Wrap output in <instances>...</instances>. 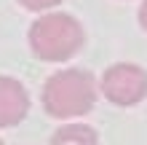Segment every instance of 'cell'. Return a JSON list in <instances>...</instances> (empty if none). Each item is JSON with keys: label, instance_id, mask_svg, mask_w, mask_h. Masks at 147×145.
Masks as SVG:
<instances>
[{"label": "cell", "instance_id": "6da1fadb", "mask_svg": "<svg viewBox=\"0 0 147 145\" xmlns=\"http://www.w3.org/2000/svg\"><path fill=\"white\" fill-rule=\"evenodd\" d=\"M96 78L88 70L67 67L54 73L43 86V108L54 118L86 116L96 102Z\"/></svg>", "mask_w": 147, "mask_h": 145}, {"label": "cell", "instance_id": "7a4b0ae2", "mask_svg": "<svg viewBox=\"0 0 147 145\" xmlns=\"http://www.w3.org/2000/svg\"><path fill=\"white\" fill-rule=\"evenodd\" d=\"M86 32L70 14H46L30 27V48L43 62H67L83 48Z\"/></svg>", "mask_w": 147, "mask_h": 145}, {"label": "cell", "instance_id": "3957f363", "mask_svg": "<svg viewBox=\"0 0 147 145\" xmlns=\"http://www.w3.org/2000/svg\"><path fill=\"white\" fill-rule=\"evenodd\" d=\"M99 89L112 105H120V108L136 105L147 97V73L139 65H131V62L112 65L102 75Z\"/></svg>", "mask_w": 147, "mask_h": 145}, {"label": "cell", "instance_id": "277c9868", "mask_svg": "<svg viewBox=\"0 0 147 145\" xmlns=\"http://www.w3.org/2000/svg\"><path fill=\"white\" fill-rule=\"evenodd\" d=\"M30 110V94L16 78L0 75V129L16 126Z\"/></svg>", "mask_w": 147, "mask_h": 145}, {"label": "cell", "instance_id": "5b68a950", "mask_svg": "<svg viewBox=\"0 0 147 145\" xmlns=\"http://www.w3.org/2000/svg\"><path fill=\"white\" fill-rule=\"evenodd\" d=\"M51 145H99V137L86 124H67L54 132Z\"/></svg>", "mask_w": 147, "mask_h": 145}, {"label": "cell", "instance_id": "8992f818", "mask_svg": "<svg viewBox=\"0 0 147 145\" xmlns=\"http://www.w3.org/2000/svg\"><path fill=\"white\" fill-rule=\"evenodd\" d=\"M24 8H30V11H46V8H54L59 5L62 0H19Z\"/></svg>", "mask_w": 147, "mask_h": 145}, {"label": "cell", "instance_id": "52a82bcc", "mask_svg": "<svg viewBox=\"0 0 147 145\" xmlns=\"http://www.w3.org/2000/svg\"><path fill=\"white\" fill-rule=\"evenodd\" d=\"M139 24H142V30L147 32V0L139 5Z\"/></svg>", "mask_w": 147, "mask_h": 145}, {"label": "cell", "instance_id": "ba28073f", "mask_svg": "<svg viewBox=\"0 0 147 145\" xmlns=\"http://www.w3.org/2000/svg\"><path fill=\"white\" fill-rule=\"evenodd\" d=\"M0 145H3V140H0Z\"/></svg>", "mask_w": 147, "mask_h": 145}]
</instances>
